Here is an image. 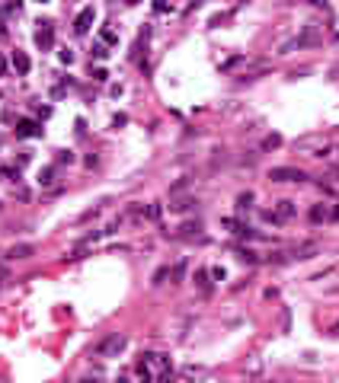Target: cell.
Returning a JSON list of instances; mask_svg holds the SVG:
<instances>
[{"instance_id": "7", "label": "cell", "mask_w": 339, "mask_h": 383, "mask_svg": "<svg viewBox=\"0 0 339 383\" xmlns=\"http://www.w3.org/2000/svg\"><path fill=\"white\" fill-rule=\"evenodd\" d=\"M93 19H96V10H93V7H83L80 13L74 16V32H77V35H87L90 26H93Z\"/></svg>"}, {"instance_id": "29", "label": "cell", "mask_w": 339, "mask_h": 383, "mask_svg": "<svg viewBox=\"0 0 339 383\" xmlns=\"http://www.w3.org/2000/svg\"><path fill=\"white\" fill-rule=\"evenodd\" d=\"M330 220H339V208H333V211H330Z\"/></svg>"}, {"instance_id": "1", "label": "cell", "mask_w": 339, "mask_h": 383, "mask_svg": "<svg viewBox=\"0 0 339 383\" xmlns=\"http://www.w3.org/2000/svg\"><path fill=\"white\" fill-rule=\"evenodd\" d=\"M147 361V367H151V374L157 383H173V364H169V358L160 355V351H147V355H141Z\"/></svg>"}, {"instance_id": "25", "label": "cell", "mask_w": 339, "mask_h": 383, "mask_svg": "<svg viewBox=\"0 0 339 383\" xmlns=\"http://www.w3.org/2000/svg\"><path fill=\"white\" fill-rule=\"evenodd\" d=\"M169 275V268H160V271H157V275H154V284H163V278Z\"/></svg>"}, {"instance_id": "28", "label": "cell", "mask_w": 339, "mask_h": 383, "mask_svg": "<svg viewBox=\"0 0 339 383\" xmlns=\"http://www.w3.org/2000/svg\"><path fill=\"white\" fill-rule=\"evenodd\" d=\"M4 74H7V58L0 55V77H4Z\"/></svg>"}, {"instance_id": "10", "label": "cell", "mask_w": 339, "mask_h": 383, "mask_svg": "<svg viewBox=\"0 0 339 383\" xmlns=\"http://www.w3.org/2000/svg\"><path fill=\"white\" fill-rule=\"evenodd\" d=\"M32 253H35V246H32V243H19V246H10V249H7V259H13V262H16V259H29Z\"/></svg>"}, {"instance_id": "13", "label": "cell", "mask_w": 339, "mask_h": 383, "mask_svg": "<svg viewBox=\"0 0 339 383\" xmlns=\"http://www.w3.org/2000/svg\"><path fill=\"white\" fill-rule=\"evenodd\" d=\"M208 278H211V271H208V268H198L192 281H195V284L202 288V291H211V281H208Z\"/></svg>"}, {"instance_id": "26", "label": "cell", "mask_w": 339, "mask_h": 383, "mask_svg": "<svg viewBox=\"0 0 339 383\" xmlns=\"http://www.w3.org/2000/svg\"><path fill=\"white\" fill-rule=\"evenodd\" d=\"M183 271H186V265H183V262H179V265H176V268H173V271H169V275H173V278H176V281H179V278H183Z\"/></svg>"}, {"instance_id": "22", "label": "cell", "mask_w": 339, "mask_h": 383, "mask_svg": "<svg viewBox=\"0 0 339 383\" xmlns=\"http://www.w3.org/2000/svg\"><path fill=\"white\" fill-rule=\"evenodd\" d=\"M58 163H74V154L71 150H58Z\"/></svg>"}, {"instance_id": "9", "label": "cell", "mask_w": 339, "mask_h": 383, "mask_svg": "<svg viewBox=\"0 0 339 383\" xmlns=\"http://www.w3.org/2000/svg\"><path fill=\"white\" fill-rule=\"evenodd\" d=\"M10 64H13V70L19 77H26L29 70H32V61H29V55L26 52H13V58H10Z\"/></svg>"}, {"instance_id": "3", "label": "cell", "mask_w": 339, "mask_h": 383, "mask_svg": "<svg viewBox=\"0 0 339 383\" xmlns=\"http://www.w3.org/2000/svg\"><path fill=\"white\" fill-rule=\"evenodd\" d=\"M128 345V339L122 336V332H109V336H103L93 345V355L96 358H118V351H122Z\"/></svg>"}, {"instance_id": "6", "label": "cell", "mask_w": 339, "mask_h": 383, "mask_svg": "<svg viewBox=\"0 0 339 383\" xmlns=\"http://www.w3.org/2000/svg\"><path fill=\"white\" fill-rule=\"evenodd\" d=\"M35 45L42 48V52H52V48H55V26L48 23V19H45V23H38V29H35Z\"/></svg>"}, {"instance_id": "5", "label": "cell", "mask_w": 339, "mask_h": 383, "mask_svg": "<svg viewBox=\"0 0 339 383\" xmlns=\"http://www.w3.org/2000/svg\"><path fill=\"white\" fill-rule=\"evenodd\" d=\"M317 42H320V32H317V26H304V32H301V35L282 45V55H288L291 48H304V45H317Z\"/></svg>"}, {"instance_id": "4", "label": "cell", "mask_w": 339, "mask_h": 383, "mask_svg": "<svg viewBox=\"0 0 339 383\" xmlns=\"http://www.w3.org/2000/svg\"><path fill=\"white\" fill-rule=\"evenodd\" d=\"M304 173L294 166H272L269 169V182H304Z\"/></svg>"}, {"instance_id": "2", "label": "cell", "mask_w": 339, "mask_h": 383, "mask_svg": "<svg viewBox=\"0 0 339 383\" xmlns=\"http://www.w3.org/2000/svg\"><path fill=\"white\" fill-rule=\"evenodd\" d=\"M294 214H298V205H294L291 198H282V201H275L269 211H263V220H266V224H275V227H278V224H288Z\"/></svg>"}, {"instance_id": "24", "label": "cell", "mask_w": 339, "mask_h": 383, "mask_svg": "<svg viewBox=\"0 0 339 383\" xmlns=\"http://www.w3.org/2000/svg\"><path fill=\"white\" fill-rule=\"evenodd\" d=\"M93 80H96V83H106V80H109V74H106L103 67H96V70H93Z\"/></svg>"}, {"instance_id": "18", "label": "cell", "mask_w": 339, "mask_h": 383, "mask_svg": "<svg viewBox=\"0 0 339 383\" xmlns=\"http://www.w3.org/2000/svg\"><path fill=\"white\" fill-rule=\"evenodd\" d=\"M160 214H163V205H160V201H154V205L147 208V217H151V220H160Z\"/></svg>"}, {"instance_id": "20", "label": "cell", "mask_w": 339, "mask_h": 383, "mask_svg": "<svg viewBox=\"0 0 339 383\" xmlns=\"http://www.w3.org/2000/svg\"><path fill=\"white\" fill-rule=\"evenodd\" d=\"M278 144H282V137H278V134H269V137L263 140V150H272V147H278Z\"/></svg>"}, {"instance_id": "8", "label": "cell", "mask_w": 339, "mask_h": 383, "mask_svg": "<svg viewBox=\"0 0 339 383\" xmlns=\"http://www.w3.org/2000/svg\"><path fill=\"white\" fill-rule=\"evenodd\" d=\"M16 137H42V122H32V118H23V122H16Z\"/></svg>"}, {"instance_id": "12", "label": "cell", "mask_w": 339, "mask_h": 383, "mask_svg": "<svg viewBox=\"0 0 339 383\" xmlns=\"http://www.w3.org/2000/svg\"><path fill=\"white\" fill-rule=\"evenodd\" d=\"M135 370H138V380H141V383H157V380H154V374H151V367H147V361H144V358H138V364H135Z\"/></svg>"}, {"instance_id": "23", "label": "cell", "mask_w": 339, "mask_h": 383, "mask_svg": "<svg viewBox=\"0 0 339 383\" xmlns=\"http://www.w3.org/2000/svg\"><path fill=\"white\" fill-rule=\"evenodd\" d=\"M58 58H61L64 64H71V61H74V52H71V48H61V52H58Z\"/></svg>"}, {"instance_id": "14", "label": "cell", "mask_w": 339, "mask_h": 383, "mask_svg": "<svg viewBox=\"0 0 339 383\" xmlns=\"http://www.w3.org/2000/svg\"><path fill=\"white\" fill-rule=\"evenodd\" d=\"M99 42H103L106 48H109V45H118V35H115V29L103 26V29H99Z\"/></svg>"}, {"instance_id": "15", "label": "cell", "mask_w": 339, "mask_h": 383, "mask_svg": "<svg viewBox=\"0 0 339 383\" xmlns=\"http://www.w3.org/2000/svg\"><path fill=\"white\" fill-rule=\"evenodd\" d=\"M311 220H314V224L330 220V208H326V205H314V208H311Z\"/></svg>"}, {"instance_id": "32", "label": "cell", "mask_w": 339, "mask_h": 383, "mask_svg": "<svg viewBox=\"0 0 339 383\" xmlns=\"http://www.w3.org/2000/svg\"><path fill=\"white\" fill-rule=\"evenodd\" d=\"M80 383H99V377H93V380H90V377H87V380H80Z\"/></svg>"}, {"instance_id": "31", "label": "cell", "mask_w": 339, "mask_h": 383, "mask_svg": "<svg viewBox=\"0 0 339 383\" xmlns=\"http://www.w3.org/2000/svg\"><path fill=\"white\" fill-rule=\"evenodd\" d=\"M4 38H7V29H4V23H0V42H4Z\"/></svg>"}, {"instance_id": "17", "label": "cell", "mask_w": 339, "mask_h": 383, "mask_svg": "<svg viewBox=\"0 0 339 383\" xmlns=\"http://www.w3.org/2000/svg\"><path fill=\"white\" fill-rule=\"evenodd\" d=\"M0 176H4L7 182H13V179H19V166H4V169H0Z\"/></svg>"}, {"instance_id": "27", "label": "cell", "mask_w": 339, "mask_h": 383, "mask_svg": "<svg viewBox=\"0 0 339 383\" xmlns=\"http://www.w3.org/2000/svg\"><path fill=\"white\" fill-rule=\"evenodd\" d=\"M208 271H211L215 281H224V268H208Z\"/></svg>"}, {"instance_id": "30", "label": "cell", "mask_w": 339, "mask_h": 383, "mask_svg": "<svg viewBox=\"0 0 339 383\" xmlns=\"http://www.w3.org/2000/svg\"><path fill=\"white\" fill-rule=\"evenodd\" d=\"M330 336H339V322H333V329H330Z\"/></svg>"}, {"instance_id": "11", "label": "cell", "mask_w": 339, "mask_h": 383, "mask_svg": "<svg viewBox=\"0 0 339 383\" xmlns=\"http://www.w3.org/2000/svg\"><path fill=\"white\" fill-rule=\"evenodd\" d=\"M253 192H240L237 195V214H246V211H253Z\"/></svg>"}, {"instance_id": "19", "label": "cell", "mask_w": 339, "mask_h": 383, "mask_svg": "<svg viewBox=\"0 0 339 383\" xmlns=\"http://www.w3.org/2000/svg\"><path fill=\"white\" fill-rule=\"evenodd\" d=\"M38 182H42V185H52V182H55V166H48L45 173L38 176Z\"/></svg>"}, {"instance_id": "21", "label": "cell", "mask_w": 339, "mask_h": 383, "mask_svg": "<svg viewBox=\"0 0 339 383\" xmlns=\"http://www.w3.org/2000/svg\"><path fill=\"white\" fill-rule=\"evenodd\" d=\"M10 13H19V4H4L0 7V16H10Z\"/></svg>"}, {"instance_id": "16", "label": "cell", "mask_w": 339, "mask_h": 383, "mask_svg": "<svg viewBox=\"0 0 339 383\" xmlns=\"http://www.w3.org/2000/svg\"><path fill=\"white\" fill-rule=\"evenodd\" d=\"M93 58H96V61H106V58H109V48L99 42V38L93 42Z\"/></svg>"}]
</instances>
